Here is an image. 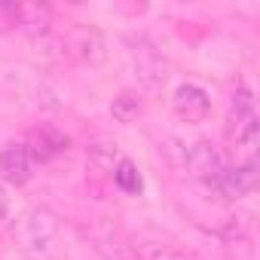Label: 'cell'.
I'll list each match as a JSON object with an SVG mask.
<instances>
[{
	"label": "cell",
	"mask_w": 260,
	"mask_h": 260,
	"mask_svg": "<svg viewBox=\"0 0 260 260\" xmlns=\"http://www.w3.org/2000/svg\"><path fill=\"white\" fill-rule=\"evenodd\" d=\"M223 135L226 144L242 153V159H254V147H257V110H254V98L248 89H236L230 110H226V122H223Z\"/></svg>",
	"instance_id": "cell-1"
},
{
	"label": "cell",
	"mask_w": 260,
	"mask_h": 260,
	"mask_svg": "<svg viewBox=\"0 0 260 260\" xmlns=\"http://www.w3.org/2000/svg\"><path fill=\"white\" fill-rule=\"evenodd\" d=\"M125 46H128V61H132L138 83L150 92H159L169 83V58L162 55V49L144 34L125 37Z\"/></svg>",
	"instance_id": "cell-2"
},
{
	"label": "cell",
	"mask_w": 260,
	"mask_h": 260,
	"mask_svg": "<svg viewBox=\"0 0 260 260\" xmlns=\"http://www.w3.org/2000/svg\"><path fill=\"white\" fill-rule=\"evenodd\" d=\"M4 83H7L10 95H16V98L28 101V104H31V107H37V110H58V107H61L58 92H55V89L46 83V77H43V74H37V71L13 68V71H7V74H4Z\"/></svg>",
	"instance_id": "cell-3"
},
{
	"label": "cell",
	"mask_w": 260,
	"mask_h": 260,
	"mask_svg": "<svg viewBox=\"0 0 260 260\" xmlns=\"http://www.w3.org/2000/svg\"><path fill=\"white\" fill-rule=\"evenodd\" d=\"M16 242L22 251L28 254H40L49 248V242L55 239L58 233V217L49 211V208H31L19 223H16Z\"/></svg>",
	"instance_id": "cell-4"
},
{
	"label": "cell",
	"mask_w": 260,
	"mask_h": 260,
	"mask_svg": "<svg viewBox=\"0 0 260 260\" xmlns=\"http://www.w3.org/2000/svg\"><path fill=\"white\" fill-rule=\"evenodd\" d=\"M68 58L83 61V64H101L107 58V40L98 28L92 25H74L68 28V34H61Z\"/></svg>",
	"instance_id": "cell-5"
},
{
	"label": "cell",
	"mask_w": 260,
	"mask_h": 260,
	"mask_svg": "<svg viewBox=\"0 0 260 260\" xmlns=\"http://www.w3.org/2000/svg\"><path fill=\"white\" fill-rule=\"evenodd\" d=\"M187 172L199 181V184H205L208 190H214L217 187V181L223 178V172H226V159H223V153L217 150V144H211V141H196L190 150H187Z\"/></svg>",
	"instance_id": "cell-6"
},
{
	"label": "cell",
	"mask_w": 260,
	"mask_h": 260,
	"mask_svg": "<svg viewBox=\"0 0 260 260\" xmlns=\"http://www.w3.org/2000/svg\"><path fill=\"white\" fill-rule=\"evenodd\" d=\"M22 144H25L31 162H52L55 156H61V153L71 147V138L61 132L58 125H52V122H40V125H34L31 132L25 135Z\"/></svg>",
	"instance_id": "cell-7"
},
{
	"label": "cell",
	"mask_w": 260,
	"mask_h": 260,
	"mask_svg": "<svg viewBox=\"0 0 260 260\" xmlns=\"http://www.w3.org/2000/svg\"><path fill=\"white\" fill-rule=\"evenodd\" d=\"M254 190H257V159H236L233 166H226L223 178L214 187V193L230 202H239Z\"/></svg>",
	"instance_id": "cell-8"
},
{
	"label": "cell",
	"mask_w": 260,
	"mask_h": 260,
	"mask_svg": "<svg viewBox=\"0 0 260 260\" xmlns=\"http://www.w3.org/2000/svg\"><path fill=\"white\" fill-rule=\"evenodd\" d=\"M52 19H55L52 7L40 4V0H22V4H13V25L28 40H34L40 34H49L52 31Z\"/></svg>",
	"instance_id": "cell-9"
},
{
	"label": "cell",
	"mask_w": 260,
	"mask_h": 260,
	"mask_svg": "<svg viewBox=\"0 0 260 260\" xmlns=\"http://www.w3.org/2000/svg\"><path fill=\"white\" fill-rule=\"evenodd\" d=\"M172 110L181 122H205L211 113V98L202 86L196 83H184L175 89L172 95Z\"/></svg>",
	"instance_id": "cell-10"
},
{
	"label": "cell",
	"mask_w": 260,
	"mask_h": 260,
	"mask_svg": "<svg viewBox=\"0 0 260 260\" xmlns=\"http://www.w3.org/2000/svg\"><path fill=\"white\" fill-rule=\"evenodd\" d=\"M31 169H34V162H31V156H28L22 141H7L4 147H0V178H4L7 184L25 187L31 181V175H34Z\"/></svg>",
	"instance_id": "cell-11"
},
{
	"label": "cell",
	"mask_w": 260,
	"mask_h": 260,
	"mask_svg": "<svg viewBox=\"0 0 260 260\" xmlns=\"http://www.w3.org/2000/svg\"><path fill=\"white\" fill-rule=\"evenodd\" d=\"M128 251H132L135 260H199L196 254L172 245V242H162V239H147V236H135L128 242Z\"/></svg>",
	"instance_id": "cell-12"
},
{
	"label": "cell",
	"mask_w": 260,
	"mask_h": 260,
	"mask_svg": "<svg viewBox=\"0 0 260 260\" xmlns=\"http://www.w3.org/2000/svg\"><path fill=\"white\" fill-rule=\"evenodd\" d=\"M119 159L122 156H119V147L113 141H98L86 150V172L92 181H110Z\"/></svg>",
	"instance_id": "cell-13"
},
{
	"label": "cell",
	"mask_w": 260,
	"mask_h": 260,
	"mask_svg": "<svg viewBox=\"0 0 260 260\" xmlns=\"http://www.w3.org/2000/svg\"><path fill=\"white\" fill-rule=\"evenodd\" d=\"M89 242L104 260H125V254H128V245H119V236L110 223H95L89 230Z\"/></svg>",
	"instance_id": "cell-14"
},
{
	"label": "cell",
	"mask_w": 260,
	"mask_h": 260,
	"mask_svg": "<svg viewBox=\"0 0 260 260\" xmlns=\"http://www.w3.org/2000/svg\"><path fill=\"white\" fill-rule=\"evenodd\" d=\"M31 46H34L37 58H40L43 64H49V68H58V64L71 61V58H68V49H64V40H61V34H55V31L34 37Z\"/></svg>",
	"instance_id": "cell-15"
},
{
	"label": "cell",
	"mask_w": 260,
	"mask_h": 260,
	"mask_svg": "<svg viewBox=\"0 0 260 260\" xmlns=\"http://www.w3.org/2000/svg\"><path fill=\"white\" fill-rule=\"evenodd\" d=\"M141 113H144V101H141L138 92H119V95L110 101V116H113L116 122H122V125L138 122Z\"/></svg>",
	"instance_id": "cell-16"
},
{
	"label": "cell",
	"mask_w": 260,
	"mask_h": 260,
	"mask_svg": "<svg viewBox=\"0 0 260 260\" xmlns=\"http://www.w3.org/2000/svg\"><path fill=\"white\" fill-rule=\"evenodd\" d=\"M217 236H220V242L254 236V214H251V211H242V208L230 211V214L220 220V226H217Z\"/></svg>",
	"instance_id": "cell-17"
},
{
	"label": "cell",
	"mask_w": 260,
	"mask_h": 260,
	"mask_svg": "<svg viewBox=\"0 0 260 260\" xmlns=\"http://www.w3.org/2000/svg\"><path fill=\"white\" fill-rule=\"evenodd\" d=\"M113 187L116 190H122V193H128V196H138L141 193V187H144V181H141V172H138V166L132 162V159H119L116 162V169H113Z\"/></svg>",
	"instance_id": "cell-18"
},
{
	"label": "cell",
	"mask_w": 260,
	"mask_h": 260,
	"mask_svg": "<svg viewBox=\"0 0 260 260\" xmlns=\"http://www.w3.org/2000/svg\"><path fill=\"white\" fill-rule=\"evenodd\" d=\"M223 251L230 260H257V245H254V236H245V239H230L223 242Z\"/></svg>",
	"instance_id": "cell-19"
},
{
	"label": "cell",
	"mask_w": 260,
	"mask_h": 260,
	"mask_svg": "<svg viewBox=\"0 0 260 260\" xmlns=\"http://www.w3.org/2000/svg\"><path fill=\"white\" fill-rule=\"evenodd\" d=\"M7 211H10V199H7V193H4V187H0V220L7 217Z\"/></svg>",
	"instance_id": "cell-20"
}]
</instances>
